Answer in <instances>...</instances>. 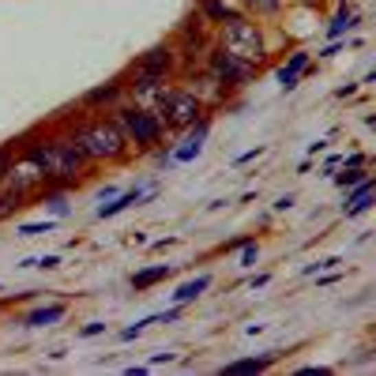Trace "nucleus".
<instances>
[{
  "instance_id": "obj_1",
  "label": "nucleus",
  "mask_w": 376,
  "mask_h": 376,
  "mask_svg": "<svg viewBox=\"0 0 376 376\" xmlns=\"http://www.w3.org/2000/svg\"><path fill=\"white\" fill-rule=\"evenodd\" d=\"M15 151H23V155L42 170L45 185H53V188H68L71 192L98 170V166H94L57 124L34 128V132L19 135V140H15Z\"/></svg>"
},
{
  "instance_id": "obj_2",
  "label": "nucleus",
  "mask_w": 376,
  "mask_h": 376,
  "mask_svg": "<svg viewBox=\"0 0 376 376\" xmlns=\"http://www.w3.org/2000/svg\"><path fill=\"white\" fill-rule=\"evenodd\" d=\"M57 128L94 166H124L135 158L132 143L124 140V132L117 128V121L109 113H87V109L76 106V113H64Z\"/></svg>"
},
{
  "instance_id": "obj_3",
  "label": "nucleus",
  "mask_w": 376,
  "mask_h": 376,
  "mask_svg": "<svg viewBox=\"0 0 376 376\" xmlns=\"http://www.w3.org/2000/svg\"><path fill=\"white\" fill-rule=\"evenodd\" d=\"M211 45H219V49H226L230 57L252 64V68H267L271 60V42H267V30H263L260 19H252V15H234V19L219 23V27L211 30Z\"/></svg>"
},
{
  "instance_id": "obj_4",
  "label": "nucleus",
  "mask_w": 376,
  "mask_h": 376,
  "mask_svg": "<svg viewBox=\"0 0 376 376\" xmlns=\"http://www.w3.org/2000/svg\"><path fill=\"white\" fill-rule=\"evenodd\" d=\"M117 121V128L124 132V140L132 143V151L135 155H155L158 147H166V124H162V117L155 113L151 106H143V102H121V106L109 113Z\"/></svg>"
},
{
  "instance_id": "obj_5",
  "label": "nucleus",
  "mask_w": 376,
  "mask_h": 376,
  "mask_svg": "<svg viewBox=\"0 0 376 376\" xmlns=\"http://www.w3.org/2000/svg\"><path fill=\"white\" fill-rule=\"evenodd\" d=\"M151 109H155L158 117H162L166 132H188L196 121H203L207 109L203 102L196 98V94L188 91V87H181L177 79H173L170 87H162V91L155 94V102H151ZM214 117V113H211Z\"/></svg>"
},
{
  "instance_id": "obj_6",
  "label": "nucleus",
  "mask_w": 376,
  "mask_h": 376,
  "mask_svg": "<svg viewBox=\"0 0 376 376\" xmlns=\"http://www.w3.org/2000/svg\"><path fill=\"white\" fill-rule=\"evenodd\" d=\"M12 143H15V140H12ZM42 188H45L42 170H38V166L30 162L27 155H23V151H15V158H12V166H8V173L0 177V192H4V196H12L19 207H27Z\"/></svg>"
},
{
  "instance_id": "obj_7",
  "label": "nucleus",
  "mask_w": 376,
  "mask_h": 376,
  "mask_svg": "<svg viewBox=\"0 0 376 376\" xmlns=\"http://www.w3.org/2000/svg\"><path fill=\"white\" fill-rule=\"evenodd\" d=\"M177 83L188 87V91L196 94L199 102H203L207 113H214V109H226L230 102H234V91H230V87H222L219 79H214L211 71L203 68V64H196V68H177Z\"/></svg>"
},
{
  "instance_id": "obj_8",
  "label": "nucleus",
  "mask_w": 376,
  "mask_h": 376,
  "mask_svg": "<svg viewBox=\"0 0 376 376\" xmlns=\"http://www.w3.org/2000/svg\"><path fill=\"white\" fill-rule=\"evenodd\" d=\"M203 68L211 71L214 79H219L222 87H230V91H245L249 83H256V76H260V68H252V64L230 57L226 49H219V45H211V49L203 53Z\"/></svg>"
},
{
  "instance_id": "obj_9",
  "label": "nucleus",
  "mask_w": 376,
  "mask_h": 376,
  "mask_svg": "<svg viewBox=\"0 0 376 376\" xmlns=\"http://www.w3.org/2000/svg\"><path fill=\"white\" fill-rule=\"evenodd\" d=\"M132 64L143 71H155V76H162V79H177L181 57H177V49H173V42L166 38V42H155L151 49H143Z\"/></svg>"
},
{
  "instance_id": "obj_10",
  "label": "nucleus",
  "mask_w": 376,
  "mask_h": 376,
  "mask_svg": "<svg viewBox=\"0 0 376 376\" xmlns=\"http://www.w3.org/2000/svg\"><path fill=\"white\" fill-rule=\"evenodd\" d=\"M128 98L124 94V83H121V76H113V79H106V83H98V87H91V91L83 94V98L76 102L79 109H87V113H113L117 106Z\"/></svg>"
},
{
  "instance_id": "obj_11",
  "label": "nucleus",
  "mask_w": 376,
  "mask_h": 376,
  "mask_svg": "<svg viewBox=\"0 0 376 376\" xmlns=\"http://www.w3.org/2000/svg\"><path fill=\"white\" fill-rule=\"evenodd\" d=\"M207 132H211V113H207L203 121H196V124L188 128V135L181 140V147L166 151V166H185V162H192V158H199V151H203Z\"/></svg>"
},
{
  "instance_id": "obj_12",
  "label": "nucleus",
  "mask_w": 376,
  "mask_h": 376,
  "mask_svg": "<svg viewBox=\"0 0 376 376\" xmlns=\"http://www.w3.org/2000/svg\"><path fill=\"white\" fill-rule=\"evenodd\" d=\"M151 192H155V188H143V185H135V188L121 192V196H113V199H109V203H106V199H102V203H98V211H94V219H113V214L128 211V207H140L143 199L151 196Z\"/></svg>"
},
{
  "instance_id": "obj_13",
  "label": "nucleus",
  "mask_w": 376,
  "mask_h": 376,
  "mask_svg": "<svg viewBox=\"0 0 376 376\" xmlns=\"http://www.w3.org/2000/svg\"><path fill=\"white\" fill-rule=\"evenodd\" d=\"M309 68H313V53H309V49H294L290 60L278 68V87H283V91H294Z\"/></svg>"
},
{
  "instance_id": "obj_14",
  "label": "nucleus",
  "mask_w": 376,
  "mask_h": 376,
  "mask_svg": "<svg viewBox=\"0 0 376 376\" xmlns=\"http://www.w3.org/2000/svg\"><path fill=\"white\" fill-rule=\"evenodd\" d=\"M373 196H376V185H373V177L357 181L354 188H346V203H342V214H346V219H354V214L369 211V207H373Z\"/></svg>"
},
{
  "instance_id": "obj_15",
  "label": "nucleus",
  "mask_w": 376,
  "mask_h": 376,
  "mask_svg": "<svg viewBox=\"0 0 376 376\" xmlns=\"http://www.w3.org/2000/svg\"><path fill=\"white\" fill-rule=\"evenodd\" d=\"M196 12L203 15L211 27H219V23L234 19V15H241V8H237V0H199Z\"/></svg>"
},
{
  "instance_id": "obj_16",
  "label": "nucleus",
  "mask_w": 376,
  "mask_h": 376,
  "mask_svg": "<svg viewBox=\"0 0 376 376\" xmlns=\"http://www.w3.org/2000/svg\"><path fill=\"white\" fill-rule=\"evenodd\" d=\"M64 316H68V305H64V301H53V305H38L34 313L23 316V327H53Z\"/></svg>"
},
{
  "instance_id": "obj_17",
  "label": "nucleus",
  "mask_w": 376,
  "mask_h": 376,
  "mask_svg": "<svg viewBox=\"0 0 376 376\" xmlns=\"http://www.w3.org/2000/svg\"><path fill=\"white\" fill-rule=\"evenodd\" d=\"M286 4L290 0H237V8L245 15H252V19H278L286 12Z\"/></svg>"
},
{
  "instance_id": "obj_18",
  "label": "nucleus",
  "mask_w": 376,
  "mask_h": 376,
  "mask_svg": "<svg viewBox=\"0 0 376 376\" xmlns=\"http://www.w3.org/2000/svg\"><path fill=\"white\" fill-rule=\"evenodd\" d=\"M275 357H278V350H271V354H263V357H241V362H226L219 373H230V376H245V373H267Z\"/></svg>"
},
{
  "instance_id": "obj_19",
  "label": "nucleus",
  "mask_w": 376,
  "mask_h": 376,
  "mask_svg": "<svg viewBox=\"0 0 376 376\" xmlns=\"http://www.w3.org/2000/svg\"><path fill=\"white\" fill-rule=\"evenodd\" d=\"M30 203H42L45 211L53 214V219H60V214H68V188H53V185H45L34 199H30Z\"/></svg>"
},
{
  "instance_id": "obj_20",
  "label": "nucleus",
  "mask_w": 376,
  "mask_h": 376,
  "mask_svg": "<svg viewBox=\"0 0 376 376\" xmlns=\"http://www.w3.org/2000/svg\"><path fill=\"white\" fill-rule=\"evenodd\" d=\"M173 275V267L170 263H158V267H143V271H135L132 278H128V283H132V290H151V286H158V283H166V278Z\"/></svg>"
},
{
  "instance_id": "obj_21",
  "label": "nucleus",
  "mask_w": 376,
  "mask_h": 376,
  "mask_svg": "<svg viewBox=\"0 0 376 376\" xmlns=\"http://www.w3.org/2000/svg\"><path fill=\"white\" fill-rule=\"evenodd\" d=\"M362 23V12H357L354 4H342L339 12H335V19H331V27H327V34L331 38H342V34H350V30Z\"/></svg>"
},
{
  "instance_id": "obj_22",
  "label": "nucleus",
  "mask_w": 376,
  "mask_h": 376,
  "mask_svg": "<svg viewBox=\"0 0 376 376\" xmlns=\"http://www.w3.org/2000/svg\"><path fill=\"white\" fill-rule=\"evenodd\" d=\"M203 290H211V275H196V278H188V283H181L170 298H173V305H188V301H196Z\"/></svg>"
},
{
  "instance_id": "obj_23",
  "label": "nucleus",
  "mask_w": 376,
  "mask_h": 376,
  "mask_svg": "<svg viewBox=\"0 0 376 376\" xmlns=\"http://www.w3.org/2000/svg\"><path fill=\"white\" fill-rule=\"evenodd\" d=\"M365 177H373V173H369V166H342L339 173H331V181H335V185H339L342 192H346V188H354L357 181H365Z\"/></svg>"
},
{
  "instance_id": "obj_24",
  "label": "nucleus",
  "mask_w": 376,
  "mask_h": 376,
  "mask_svg": "<svg viewBox=\"0 0 376 376\" xmlns=\"http://www.w3.org/2000/svg\"><path fill=\"white\" fill-rule=\"evenodd\" d=\"M53 226H57V219H42V222H23V226H15V237H42V234H53Z\"/></svg>"
},
{
  "instance_id": "obj_25",
  "label": "nucleus",
  "mask_w": 376,
  "mask_h": 376,
  "mask_svg": "<svg viewBox=\"0 0 376 376\" xmlns=\"http://www.w3.org/2000/svg\"><path fill=\"white\" fill-rule=\"evenodd\" d=\"M256 260H260V241L249 237V241L241 245V267H256Z\"/></svg>"
},
{
  "instance_id": "obj_26",
  "label": "nucleus",
  "mask_w": 376,
  "mask_h": 376,
  "mask_svg": "<svg viewBox=\"0 0 376 376\" xmlns=\"http://www.w3.org/2000/svg\"><path fill=\"white\" fill-rule=\"evenodd\" d=\"M12 158H15V143H4L0 147V177L8 173V166H12Z\"/></svg>"
},
{
  "instance_id": "obj_27",
  "label": "nucleus",
  "mask_w": 376,
  "mask_h": 376,
  "mask_svg": "<svg viewBox=\"0 0 376 376\" xmlns=\"http://www.w3.org/2000/svg\"><path fill=\"white\" fill-rule=\"evenodd\" d=\"M34 267H42V271H57V267H60V256H57V252H53V256H38Z\"/></svg>"
},
{
  "instance_id": "obj_28",
  "label": "nucleus",
  "mask_w": 376,
  "mask_h": 376,
  "mask_svg": "<svg viewBox=\"0 0 376 376\" xmlns=\"http://www.w3.org/2000/svg\"><path fill=\"white\" fill-rule=\"evenodd\" d=\"M143 331H147V324H143V320H140V324H132V327H124V331H121V342H132V339H140Z\"/></svg>"
},
{
  "instance_id": "obj_29",
  "label": "nucleus",
  "mask_w": 376,
  "mask_h": 376,
  "mask_svg": "<svg viewBox=\"0 0 376 376\" xmlns=\"http://www.w3.org/2000/svg\"><path fill=\"white\" fill-rule=\"evenodd\" d=\"M102 331H106V324H102V320H91V324L79 331V339H94V335H102Z\"/></svg>"
},
{
  "instance_id": "obj_30",
  "label": "nucleus",
  "mask_w": 376,
  "mask_h": 376,
  "mask_svg": "<svg viewBox=\"0 0 376 376\" xmlns=\"http://www.w3.org/2000/svg\"><path fill=\"white\" fill-rule=\"evenodd\" d=\"M15 207H19V203H15V199H12V196H4V192H0V222H4V219H8V214H12V211H15Z\"/></svg>"
},
{
  "instance_id": "obj_31",
  "label": "nucleus",
  "mask_w": 376,
  "mask_h": 376,
  "mask_svg": "<svg viewBox=\"0 0 376 376\" xmlns=\"http://www.w3.org/2000/svg\"><path fill=\"white\" fill-rule=\"evenodd\" d=\"M267 147H252V151H245V155H237V162L234 166H245V162H252V158H260Z\"/></svg>"
},
{
  "instance_id": "obj_32",
  "label": "nucleus",
  "mask_w": 376,
  "mask_h": 376,
  "mask_svg": "<svg viewBox=\"0 0 376 376\" xmlns=\"http://www.w3.org/2000/svg\"><path fill=\"white\" fill-rule=\"evenodd\" d=\"M290 207H294V196H290V192H286V196H278V199H275V211H290Z\"/></svg>"
},
{
  "instance_id": "obj_33",
  "label": "nucleus",
  "mask_w": 376,
  "mask_h": 376,
  "mask_svg": "<svg viewBox=\"0 0 376 376\" xmlns=\"http://www.w3.org/2000/svg\"><path fill=\"white\" fill-rule=\"evenodd\" d=\"M267 283H271V275H252V278H249V286H252V290H263Z\"/></svg>"
},
{
  "instance_id": "obj_34",
  "label": "nucleus",
  "mask_w": 376,
  "mask_h": 376,
  "mask_svg": "<svg viewBox=\"0 0 376 376\" xmlns=\"http://www.w3.org/2000/svg\"><path fill=\"white\" fill-rule=\"evenodd\" d=\"M324 151H327V140H316V143H309V155H324Z\"/></svg>"
},
{
  "instance_id": "obj_35",
  "label": "nucleus",
  "mask_w": 376,
  "mask_h": 376,
  "mask_svg": "<svg viewBox=\"0 0 376 376\" xmlns=\"http://www.w3.org/2000/svg\"><path fill=\"white\" fill-rule=\"evenodd\" d=\"M335 94H339V98H350V94H357V83H346V87H339V91H335Z\"/></svg>"
},
{
  "instance_id": "obj_36",
  "label": "nucleus",
  "mask_w": 376,
  "mask_h": 376,
  "mask_svg": "<svg viewBox=\"0 0 376 376\" xmlns=\"http://www.w3.org/2000/svg\"><path fill=\"white\" fill-rule=\"evenodd\" d=\"M301 4H324V0H301Z\"/></svg>"
},
{
  "instance_id": "obj_37",
  "label": "nucleus",
  "mask_w": 376,
  "mask_h": 376,
  "mask_svg": "<svg viewBox=\"0 0 376 376\" xmlns=\"http://www.w3.org/2000/svg\"><path fill=\"white\" fill-rule=\"evenodd\" d=\"M0 309H4V305H0Z\"/></svg>"
}]
</instances>
